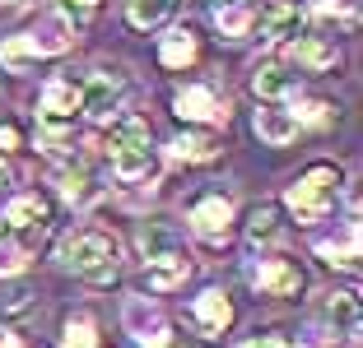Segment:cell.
Returning <instances> with one entry per match:
<instances>
[{"mask_svg":"<svg viewBox=\"0 0 363 348\" xmlns=\"http://www.w3.org/2000/svg\"><path fill=\"white\" fill-rule=\"evenodd\" d=\"M186 223H191V232H196V237H205V242H224L228 223H233V200H228L224 190L196 195V200H191V214H186Z\"/></svg>","mask_w":363,"mask_h":348,"instance_id":"52a82bcc","label":"cell"},{"mask_svg":"<svg viewBox=\"0 0 363 348\" xmlns=\"http://www.w3.org/2000/svg\"><path fill=\"white\" fill-rule=\"evenodd\" d=\"M28 265V246L23 242H0V274H19Z\"/></svg>","mask_w":363,"mask_h":348,"instance_id":"83f0119b","label":"cell"},{"mask_svg":"<svg viewBox=\"0 0 363 348\" xmlns=\"http://www.w3.org/2000/svg\"><path fill=\"white\" fill-rule=\"evenodd\" d=\"M191 320L201 325V335H224V330L233 325V302H228L219 288H205L191 306Z\"/></svg>","mask_w":363,"mask_h":348,"instance_id":"5bb4252c","label":"cell"},{"mask_svg":"<svg viewBox=\"0 0 363 348\" xmlns=\"http://www.w3.org/2000/svg\"><path fill=\"white\" fill-rule=\"evenodd\" d=\"M14 149H19V130L5 121V126H0V163H5V153H14Z\"/></svg>","mask_w":363,"mask_h":348,"instance_id":"4dcf8cb0","label":"cell"},{"mask_svg":"<svg viewBox=\"0 0 363 348\" xmlns=\"http://www.w3.org/2000/svg\"><path fill=\"white\" fill-rule=\"evenodd\" d=\"M172 158L205 163V158H214V139H205V135H177V139H172Z\"/></svg>","mask_w":363,"mask_h":348,"instance_id":"484cf974","label":"cell"},{"mask_svg":"<svg viewBox=\"0 0 363 348\" xmlns=\"http://www.w3.org/2000/svg\"><path fill=\"white\" fill-rule=\"evenodd\" d=\"M61 265L75 269L79 279H89V284H112L117 279V265H121V246H117V237H107L98 228L70 232L61 242Z\"/></svg>","mask_w":363,"mask_h":348,"instance_id":"6da1fadb","label":"cell"},{"mask_svg":"<svg viewBox=\"0 0 363 348\" xmlns=\"http://www.w3.org/2000/svg\"><path fill=\"white\" fill-rule=\"evenodd\" d=\"M121 98H126V74L121 70H98L79 84V112L94 116V121H107V116L121 107Z\"/></svg>","mask_w":363,"mask_h":348,"instance_id":"5b68a950","label":"cell"},{"mask_svg":"<svg viewBox=\"0 0 363 348\" xmlns=\"http://www.w3.org/2000/svg\"><path fill=\"white\" fill-rule=\"evenodd\" d=\"M303 10L298 5H289V0H275V5H266V14H261V37L266 42H294V37H303Z\"/></svg>","mask_w":363,"mask_h":348,"instance_id":"8fae6325","label":"cell"},{"mask_svg":"<svg viewBox=\"0 0 363 348\" xmlns=\"http://www.w3.org/2000/svg\"><path fill=\"white\" fill-rule=\"evenodd\" d=\"M145 274H150V288L154 293H172V288L186 284V274H191V260L182 255V246H172V251H159L145 260Z\"/></svg>","mask_w":363,"mask_h":348,"instance_id":"9c48e42d","label":"cell"},{"mask_svg":"<svg viewBox=\"0 0 363 348\" xmlns=\"http://www.w3.org/2000/svg\"><path fill=\"white\" fill-rule=\"evenodd\" d=\"M61 348H98V325L89 311H75L61 330Z\"/></svg>","mask_w":363,"mask_h":348,"instance_id":"603a6c76","label":"cell"},{"mask_svg":"<svg viewBox=\"0 0 363 348\" xmlns=\"http://www.w3.org/2000/svg\"><path fill=\"white\" fill-rule=\"evenodd\" d=\"M172 107H177V116H186V121H224L228 107L219 103V93L205 84H191V88H182L177 98H172Z\"/></svg>","mask_w":363,"mask_h":348,"instance_id":"4fadbf2b","label":"cell"},{"mask_svg":"<svg viewBox=\"0 0 363 348\" xmlns=\"http://www.w3.org/2000/svg\"><path fill=\"white\" fill-rule=\"evenodd\" d=\"M159 61L168 65V70H186V65L196 61V33L191 28H172L159 42Z\"/></svg>","mask_w":363,"mask_h":348,"instance_id":"d6986e66","label":"cell"},{"mask_svg":"<svg viewBox=\"0 0 363 348\" xmlns=\"http://www.w3.org/2000/svg\"><path fill=\"white\" fill-rule=\"evenodd\" d=\"M294 61H298L303 70L321 74V70H335L340 56H335V47L326 42V37H308V33H303V37H294Z\"/></svg>","mask_w":363,"mask_h":348,"instance_id":"e0dca14e","label":"cell"},{"mask_svg":"<svg viewBox=\"0 0 363 348\" xmlns=\"http://www.w3.org/2000/svg\"><path fill=\"white\" fill-rule=\"evenodd\" d=\"M252 23H257V14H252V5H242V0H228V5L214 10V28L224 33V42H242L247 33H252Z\"/></svg>","mask_w":363,"mask_h":348,"instance_id":"ac0fdd59","label":"cell"},{"mask_svg":"<svg viewBox=\"0 0 363 348\" xmlns=\"http://www.w3.org/2000/svg\"><path fill=\"white\" fill-rule=\"evenodd\" d=\"M172 5H177V0H126V19H130V28L150 33V28H159V23H168Z\"/></svg>","mask_w":363,"mask_h":348,"instance_id":"44dd1931","label":"cell"},{"mask_svg":"<svg viewBox=\"0 0 363 348\" xmlns=\"http://www.w3.org/2000/svg\"><path fill=\"white\" fill-rule=\"evenodd\" d=\"M61 195H65L70 204H94L98 195H103V181H98L94 172L75 168V172H65V177H61Z\"/></svg>","mask_w":363,"mask_h":348,"instance_id":"7402d4cb","label":"cell"},{"mask_svg":"<svg viewBox=\"0 0 363 348\" xmlns=\"http://www.w3.org/2000/svg\"><path fill=\"white\" fill-rule=\"evenodd\" d=\"M150 348H186V344H182V339H172V335H163L159 344H150Z\"/></svg>","mask_w":363,"mask_h":348,"instance_id":"d6a6232c","label":"cell"},{"mask_svg":"<svg viewBox=\"0 0 363 348\" xmlns=\"http://www.w3.org/2000/svg\"><path fill=\"white\" fill-rule=\"evenodd\" d=\"M252 126H257V135L266 139V144H275V149H284V144H294L298 139V121H294V112H284V107H261L257 116H252Z\"/></svg>","mask_w":363,"mask_h":348,"instance_id":"9a60e30c","label":"cell"},{"mask_svg":"<svg viewBox=\"0 0 363 348\" xmlns=\"http://www.w3.org/2000/svg\"><path fill=\"white\" fill-rule=\"evenodd\" d=\"M279 237V204H252L247 209V242L261 246V242H275Z\"/></svg>","mask_w":363,"mask_h":348,"instance_id":"ffe728a7","label":"cell"},{"mask_svg":"<svg viewBox=\"0 0 363 348\" xmlns=\"http://www.w3.org/2000/svg\"><path fill=\"white\" fill-rule=\"evenodd\" d=\"M75 116H79V84H70V79H52V84L43 88V112H38L43 135L52 139V144H61L65 130H75Z\"/></svg>","mask_w":363,"mask_h":348,"instance_id":"277c9868","label":"cell"},{"mask_svg":"<svg viewBox=\"0 0 363 348\" xmlns=\"http://www.w3.org/2000/svg\"><path fill=\"white\" fill-rule=\"evenodd\" d=\"M112 172L121 181H150L159 172V153L150 144V126L135 121V116L112 130Z\"/></svg>","mask_w":363,"mask_h":348,"instance_id":"3957f363","label":"cell"},{"mask_svg":"<svg viewBox=\"0 0 363 348\" xmlns=\"http://www.w3.org/2000/svg\"><path fill=\"white\" fill-rule=\"evenodd\" d=\"M33 61H38V52H33L28 33H23V37H5V42H0V65H10V70H28Z\"/></svg>","mask_w":363,"mask_h":348,"instance_id":"4316f807","label":"cell"},{"mask_svg":"<svg viewBox=\"0 0 363 348\" xmlns=\"http://www.w3.org/2000/svg\"><path fill=\"white\" fill-rule=\"evenodd\" d=\"M317 251L326 255V260H331V265H345V269H354V265H359V228H354V223H350V228H345V237H340V242H321Z\"/></svg>","mask_w":363,"mask_h":348,"instance_id":"d4e9b609","label":"cell"},{"mask_svg":"<svg viewBox=\"0 0 363 348\" xmlns=\"http://www.w3.org/2000/svg\"><path fill=\"white\" fill-rule=\"evenodd\" d=\"M321 316L331 320V325H340L345 335H354V330H359V306H354V293H331V302L321 306Z\"/></svg>","mask_w":363,"mask_h":348,"instance_id":"cb8c5ba5","label":"cell"},{"mask_svg":"<svg viewBox=\"0 0 363 348\" xmlns=\"http://www.w3.org/2000/svg\"><path fill=\"white\" fill-rule=\"evenodd\" d=\"M0 348H23V344H19V339L10 335V330H0Z\"/></svg>","mask_w":363,"mask_h":348,"instance_id":"836d02e7","label":"cell"},{"mask_svg":"<svg viewBox=\"0 0 363 348\" xmlns=\"http://www.w3.org/2000/svg\"><path fill=\"white\" fill-rule=\"evenodd\" d=\"M284 200H289V209L298 214V223H321L335 209V200H340V168H331V163H312V168L289 186Z\"/></svg>","mask_w":363,"mask_h":348,"instance_id":"7a4b0ae2","label":"cell"},{"mask_svg":"<svg viewBox=\"0 0 363 348\" xmlns=\"http://www.w3.org/2000/svg\"><path fill=\"white\" fill-rule=\"evenodd\" d=\"M140 246H145V260H150V255H159V251H172L177 237H172L168 228H145L140 232Z\"/></svg>","mask_w":363,"mask_h":348,"instance_id":"f1b7e54d","label":"cell"},{"mask_svg":"<svg viewBox=\"0 0 363 348\" xmlns=\"http://www.w3.org/2000/svg\"><path fill=\"white\" fill-rule=\"evenodd\" d=\"M252 93L266 98V103H279V98H294L298 93V74L289 70L284 61H261L252 70Z\"/></svg>","mask_w":363,"mask_h":348,"instance_id":"30bf717a","label":"cell"},{"mask_svg":"<svg viewBox=\"0 0 363 348\" xmlns=\"http://www.w3.org/2000/svg\"><path fill=\"white\" fill-rule=\"evenodd\" d=\"M126 330L135 335V344H159L163 335H168V320H163V311L154 302H145V297H130L126 302Z\"/></svg>","mask_w":363,"mask_h":348,"instance_id":"7c38bea8","label":"cell"},{"mask_svg":"<svg viewBox=\"0 0 363 348\" xmlns=\"http://www.w3.org/2000/svg\"><path fill=\"white\" fill-rule=\"evenodd\" d=\"M28 42H33V52H38V56H61L65 47L75 42V28H70V19L52 14L38 33H28Z\"/></svg>","mask_w":363,"mask_h":348,"instance_id":"2e32d148","label":"cell"},{"mask_svg":"<svg viewBox=\"0 0 363 348\" xmlns=\"http://www.w3.org/2000/svg\"><path fill=\"white\" fill-rule=\"evenodd\" d=\"M5 5H28V0H5Z\"/></svg>","mask_w":363,"mask_h":348,"instance_id":"e575fe53","label":"cell"},{"mask_svg":"<svg viewBox=\"0 0 363 348\" xmlns=\"http://www.w3.org/2000/svg\"><path fill=\"white\" fill-rule=\"evenodd\" d=\"M252 284H257L266 297H298L303 288H308V274H303L298 260L275 255V260H257L252 265Z\"/></svg>","mask_w":363,"mask_h":348,"instance_id":"8992f818","label":"cell"},{"mask_svg":"<svg viewBox=\"0 0 363 348\" xmlns=\"http://www.w3.org/2000/svg\"><path fill=\"white\" fill-rule=\"evenodd\" d=\"M5 223H10V232H19V242H38L47 228H52V204L38 195V190H28V195H14L10 204H5Z\"/></svg>","mask_w":363,"mask_h":348,"instance_id":"ba28073f","label":"cell"},{"mask_svg":"<svg viewBox=\"0 0 363 348\" xmlns=\"http://www.w3.org/2000/svg\"><path fill=\"white\" fill-rule=\"evenodd\" d=\"M294 121H298V126H331V107L326 103H303L298 112H294Z\"/></svg>","mask_w":363,"mask_h":348,"instance_id":"f546056e","label":"cell"},{"mask_svg":"<svg viewBox=\"0 0 363 348\" xmlns=\"http://www.w3.org/2000/svg\"><path fill=\"white\" fill-rule=\"evenodd\" d=\"M238 348H284V339H247V344H238Z\"/></svg>","mask_w":363,"mask_h":348,"instance_id":"1f68e13d","label":"cell"}]
</instances>
